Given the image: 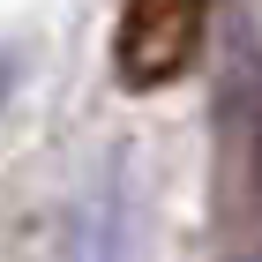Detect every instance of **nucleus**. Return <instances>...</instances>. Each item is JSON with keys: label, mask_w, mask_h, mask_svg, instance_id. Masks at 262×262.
Returning <instances> with one entry per match:
<instances>
[{"label": "nucleus", "mask_w": 262, "mask_h": 262, "mask_svg": "<svg viewBox=\"0 0 262 262\" xmlns=\"http://www.w3.org/2000/svg\"><path fill=\"white\" fill-rule=\"evenodd\" d=\"M202 53V0H127L120 38H113V68L127 90H158V82L187 75Z\"/></svg>", "instance_id": "obj_1"}, {"label": "nucleus", "mask_w": 262, "mask_h": 262, "mask_svg": "<svg viewBox=\"0 0 262 262\" xmlns=\"http://www.w3.org/2000/svg\"><path fill=\"white\" fill-rule=\"evenodd\" d=\"M8 75H15V68H8V60H0V98H8Z\"/></svg>", "instance_id": "obj_2"}]
</instances>
